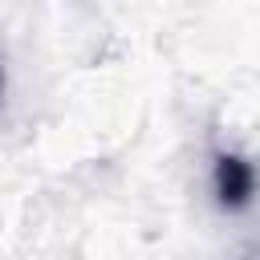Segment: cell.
Segmentation results:
<instances>
[{
  "label": "cell",
  "instance_id": "cell-2",
  "mask_svg": "<svg viewBox=\"0 0 260 260\" xmlns=\"http://www.w3.org/2000/svg\"><path fill=\"white\" fill-rule=\"evenodd\" d=\"M0 93H4V65H0Z\"/></svg>",
  "mask_w": 260,
  "mask_h": 260
},
{
  "label": "cell",
  "instance_id": "cell-1",
  "mask_svg": "<svg viewBox=\"0 0 260 260\" xmlns=\"http://www.w3.org/2000/svg\"><path fill=\"white\" fill-rule=\"evenodd\" d=\"M211 187H215L219 207H228V211H244V207L252 203V191H256V171H252V162H248L244 154L223 150V154H215Z\"/></svg>",
  "mask_w": 260,
  "mask_h": 260
}]
</instances>
